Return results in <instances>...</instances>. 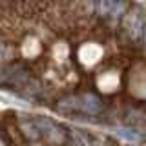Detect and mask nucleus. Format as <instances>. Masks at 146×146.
<instances>
[{
  "instance_id": "1",
  "label": "nucleus",
  "mask_w": 146,
  "mask_h": 146,
  "mask_svg": "<svg viewBox=\"0 0 146 146\" xmlns=\"http://www.w3.org/2000/svg\"><path fill=\"white\" fill-rule=\"evenodd\" d=\"M100 108H102L100 100L95 95H82V97H77V100H75V110H82V111L91 113V115L99 113Z\"/></svg>"
},
{
  "instance_id": "2",
  "label": "nucleus",
  "mask_w": 146,
  "mask_h": 146,
  "mask_svg": "<svg viewBox=\"0 0 146 146\" xmlns=\"http://www.w3.org/2000/svg\"><path fill=\"white\" fill-rule=\"evenodd\" d=\"M100 55H102V49H100L97 44H86V46L80 48L79 57L84 64H95L100 58Z\"/></svg>"
},
{
  "instance_id": "3",
  "label": "nucleus",
  "mask_w": 146,
  "mask_h": 146,
  "mask_svg": "<svg viewBox=\"0 0 146 146\" xmlns=\"http://www.w3.org/2000/svg\"><path fill=\"white\" fill-rule=\"evenodd\" d=\"M124 0H100V13L110 17H117L124 11Z\"/></svg>"
},
{
  "instance_id": "4",
  "label": "nucleus",
  "mask_w": 146,
  "mask_h": 146,
  "mask_svg": "<svg viewBox=\"0 0 146 146\" xmlns=\"http://www.w3.org/2000/svg\"><path fill=\"white\" fill-rule=\"evenodd\" d=\"M126 29H128V33H131L133 36H137L141 31L146 29V27H144V18L141 15H137V13L130 15L128 20H126Z\"/></svg>"
},
{
  "instance_id": "5",
  "label": "nucleus",
  "mask_w": 146,
  "mask_h": 146,
  "mask_svg": "<svg viewBox=\"0 0 146 146\" xmlns=\"http://www.w3.org/2000/svg\"><path fill=\"white\" fill-rule=\"evenodd\" d=\"M117 84H119V79H117V75H113V73H106V75H102L99 79V88L104 90V91L115 90Z\"/></svg>"
},
{
  "instance_id": "6",
  "label": "nucleus",
  "mask_w": 146,
  "mask_h": 146,
  "mask_svg": "<svg viewBox=\"0 0 146 146\" xmlns=\"http://www.w3.org/2000/svg\"><path fill=\"white\" fill-rule=\"evenodd\" d=\"M115 133L121 137V139L128 141V143H139V141H141V135L137 133L135 130H128V128H119V130H115Z\"/></svg>"
}]
</instances>
